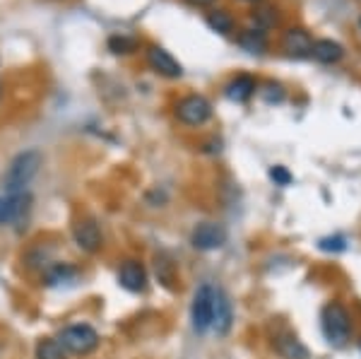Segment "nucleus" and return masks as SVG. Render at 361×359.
<instances>
[{
  "label": "nucleus",
  "instance_id": "nucleus-1",
  "mask_svg": "<svg viewBox=\"0 0 361 359\" xmlns=\"http://www.w3.org/2000/svg\"><path fill=\"white\" fill-rule=\"evenodd\" d=\"M44 164V157L39 150H27L20 152L17 157L10 162V166L5 169V174L0 176V188L3 193H27V186L34 181V176L39 174Z\"/></svg>",
  "mask_w": 361,
  "mask_h": 359
},
{
  "label": "nucleus",
  "instance_id": "nucleus-2",
  "mask_svg": "<svg viewBox=\"0 0 361 359\" xmlns=\"http://www.w3.org/2000/svg\"><path fill=\"white\" fill-rule=\"evenodd\" d=\"M56 340L61 343V347L68 352V355H75V357L92 355V352L99 347V343H102V340H99V333L92 326H87V323H73V326H66Z\"/></svg>",
  "mask_w": 361,
  "mask_h": 359
},
{
  "label": "nucleus",
  "instance_id": "nucleus-3",
  "mask_svg": "<svg viewBox=\"0 0 361 359\" xmlns=\"http://www.w3.org/2000/svg\"><path fill=\"white\" fill-rule=\"evenodd\" d=\"M349 314L345 306L340 304H328L323 309V333L328 338L330 345L342 347L349 340Z\"/></svg>",
  "mask_w": 361,
  "mask_h": 359
},
{
  "label": "nucleus",
  "instance_id": "nucleus-4",
  "mask_svg": "<svg viewBox=\"0 0 361 359\" xmlns=\"http://www.w3.org/2000/svg\"><path fill=\"white\" fill-rule=\"evenodd\" d=\"M214 294L217 289L202 285L195 292L193 304H190V321H193V331L195 333H207L212 328V316H214Z\"/></svg>",
  "mask_w": 361,
  "mask_h": 359
},
{
  "label": "nucleus",
  "instance_id": "nucleus-5",
  "mask_svg": "<svg viewBox=\"0 0 361 359\" xmlns=\"http://www.w3.org/2000/svg\"><path fill=\"white\" fill-rule=\"evenodd\" d=\"M32 207V195L29 193H0V227H15L22 224Z\"/></svg>",
  "mask_w": 361,
  "mask_h": 359
},
{
  "label": "nucleus",
  "instance_id": "nucleus-6",
  "mask_svg": "<svg viewBox=\"0 0 361 359\" xmlns=\"http://www.w3.org/2000/svg\"><path fill=\"white\" fill-rule=\"evenodd\" d=\"M212 116V104L200 95H188L176 104V118L183 126H202Z\"/></svg>",
  "mask_w": 361,
  "mask_h": 359
},
{
  "label": "nucleus",
  "instance_id": "nucleus-7",
  "mask_svg": "<svg viewBox=\"0 0 361 359\" xmlns=\"http://www.w3.org/2000/svg\"><path fill=\"white\" fill-rule=\"evenodd\" d=\"M73 239H75V244H78V248H82L85 253H97L99 248L104 246V234L92 217H85L75 224Z\"/></svg>",
  "mask_w": 361,
  "mask_h": 359
},
{
  "label": "nucleus",
  "instance_id": "nucleus-8",
  "mask_svg": "<svg viewBox=\"0 0 361 359\" xmlns=\"http://www.w3.org/2000/svg\"><path fill=\"white\" fill-rule=\"evenodd\" d=\"M195 248L200 251H214V248L224 246L226 241V231L222 224H214V222H205V224H197L193 236H190Z\"/></svg>",
  "mask_w": 361,
  "mask_h": 359
},
{
  "label": "nucleus",
  "instance_id": "nucleus-9",
  "mask_svg": "<svg viewBox=\"0 0 361 359\" xmlns=\"http://www.w3.org/2000/svg\"><path fill=\"white\" fill-rule=\"evenodd\" d=\"M147 63L157 75H161V78H180V75H183L180 63L169 54L166 49H161V46H152V49L147 51Z\"/></svg>",
  "mask_w": 361,
  "mask_h": 359
},
{
  "label": "nucleus",
  "instance_id": "nucleus-10",
  "mask_svg": "<svg viewBox=\"0 0 361 359\" xmlns=\"http://www.w3.org/2000/svg\"><path fill=\"white\" fill-rule=\"evenodd\" d=\"M118 282L128 292H145L147 289V270L137 260H126L118 270Z\"/></svg>",
  "mask_w": 361,
  "mask_h": 359
},
{
  "label": "nucleus",
  "instance_id": "nucleus-11",
  "mask_svg": "<svg viewBox=\"0 0 361 359\" xmlns=\"http://www.w3.org/2000/svg\"><path fill=\"white\" fill-rule=\"evenodd\" d=\"M282 46L289 56L294 58H306L311 56V49H313V39L306 29L301 27H294L289 32H284V39H282Z\"/></svg>",
  "mask_w": 361,
  "mask_h": 359
},
{
  "label": "nucleus",
  "instance_id": "nucleus-12",
  "mask_svg": "<svg viewBox=\"0 0 361 359\" xmlns=\"http://www.w3.org/2000/svg\"><path fill=\"white\" fill-rule=\"evenodd\" d=\"M231 302L226 299V294L222 289H217V294H214V316H212V331L217 335H226L231 328Z\"/></svg>",
  "mask_w": 361,
  "mask_h": 359
},
{
  "label": "nucleus",
  "instance_id": "nucleus-13",
  "mask_svg": "<svg viewBox=\"0 0 361 359\" xmlns=\"http://www.w3.org/2000/svg\"><path fill=\"white\" fill-rule=\"evenodd\" d=\"M226 99L231 102H246L255 95V80L250 75H236L229 85L224 87Z\"/></svg>",
  "mask_w": 361,
  "mask_h": 359
},
{
  "label": "nucleus",
  "instance_id": "nucleus-14",
  "mask_svg": "<svg viewBox=\"0 0 361 359\" xmlns=\"http://www.w3.org/2000/svg\"><path fill=\"white\" fill-rule=\"evenodd\" d=\"M311 56L320 63H337L345 56V49L337 42H333V39H318V42H313Z\"/></svg>",
  "mask_w": 361,
  "mask_h": 359
},
{
  "label": "nucleus",
  "instance_id": "nucleus-15",
  "mask_svg": "<svg viewBox=\"0 0 361 359\" xmlns=\"http://www.w3.org/2000/svg\"><path fill=\"white\" fill-rule=\"evenodd\" d=\"M78 277V270L68 263H54L49 270H46V285L49 287H61V285H70Z\"/></svg>",
  "mask_w": 361,
  "mask_h": 359
},
{
  "label": "nucleus",
  "instance_id": "nucleus-16",
  "mask_svg": "<svg viewBox=\"0 0 361 359\" xmlns=\"http://www.w3.org/2000/svg\"><path fill=\"white\" fill-rule=\"evenodd\" d=\"M275 345H277V352L284 359H308L306 347L301 345L296 338H292V335H282V338H277Z\"/></svg>",
  "mask_w": 361,
  "mask_h": 359
},
{
  "label": "nucleus",
  "instance_id": "nucleus-17",
  "mask_svg": "<svg viewBox=\"0 0 361 359\" xmlns=\"http://www.w3.org/2000/svg\"><path fill=\"white\" fill-rule=\"evenodd\" d=\"M238 44H241L248 54H265V49H267L265 32H260V29H246V32H241V37H238Z\"/></svg>",
  "mask_w": 361,
  "mask_h": 359
},
{
  "label": "nucleus",
  "instance_id": "nucleus-18",
  "mask_svg": "<svg viewBox=\"0 0 361 359\" xmlns=\"http://www.w3.org/2000/svg\"><path fill=\"white\" fill-rule=\"evenodd\" d=\"M37 359H66V350L56 338H42L37 343Z\"/></svg>",
  "mask_w": 361,
  "mask_h": 359
},
{
  "label": "nucleus",
  "instance_id": "nucleus-19",
  "mask_svg": "<svg viewBox=\"0 0 361 359\" xmlns=\"http://www.w3.org/2000/svg\"><path fill=\"white\" fill-rule=\"evenodd\" d=\"M207 25L212 27L214 32H222V34L234 32V20H231V15L224 13V10H214V13H209Z\"/></svg>",
  "mask_w": 361,
  "mask_h": 359
},
{
  "label": "nucleus",
  "instance_id": "nucleus-20",
  "mask_svg": "<svg viewBox=\"0 0 361 359\" xmlns=\"http://www.w3.org/2000/svg\"><path fill=\"white\" fill-rule=\"evenodd\" d=\"M137 39L135 37H126V34H116V37L109 39V49L114 54H133L137 49Z\"/></svg>",
  "mask_w": 361,
  "mask_h": 359
},
{
  "label": "nucleus",
  "instance_id": "nucleus-21",
  "mask_svg": "<svg viewBox=\"0 0 361 359\" xmlns=\"http://www.w3.org/2000/svg\"><path fill=\"white\" fill-rule=\"evenodd\" d=\"M260 97H263L265 102H282L284 99V90H282V85H275V83H270V85H265V90H260Z\"/></svg>",
  "mask_w": 361,
  "mask_h": 359
},
{
  "label": "nucleus",
  "instance_id": "nucleus-22",
  "mask_svg": "<svg viewBox=\"0 0 361 359\" xmlns=\"http://www.w3.org/2000/svg\"><path fill=\"white\" fill-rule=\"evenodd\" d=\"M255 22H258V27H260V29H263V27H270V25H275V22H277L275 10H272V8H263V10H258V13H255Z\"/></svg>",
  "mask_w": 361,
  "mask_h": 359
},
{
  "label": "nucleus",
  "instance_id": "nucleus-23",
  "mask_svg": "<svg viewBox=\"0 0 361 359\" xmlns=\"http://www.w3.org/2000/svg\"><path fill=\"white\" fill-rule=\"evenodd\" d=\"M270 176L275 178V181H279V183H289V174L282 169V166H275V169L270 171Z\"/></svg>",
  "mask_w": 361,
  "mask_h": 359
},
{
  "label": "nucleus",
  "instance_id": "nucleus-24",
  "mask_svg": "<svg viewBox=\"0 0 361 359\" xmlns=\"http://www.w3.org/2000/svg\"><path fill=\"white\" fill-rule=\"evenodd\" d=\"M185 3L195 5V8H207V5H212L214 0H185Z\"/></svg>",
  "mask_w": 361,
  "mask_h": 359
},
{
  "label": "nucleus",
  "instance_id": "nucleus-25",
  "mask_svg": "<svg viewBox=\"0 0 361 359\" xmlns=\"http://www.w3.org/2000/svg\"><path fill=\"white\" fill-rule=\"evenodd\" d=\"M241 3H258V0H241Z\"/></svg>",
  "mask_w": 361,
  "mask_h": 359
},
{
  "label": "nucleus",
  "instance_id": "nucleus-26",
  "mask_svg": "<svg viewBox=\"0 0 361 359\" xmlns=\"http://www.w3.org/2000/svg\"><path fill=\"white\" fill-rule=\"evenodd\" d=\"M0 95H3V90H0Z\"/></svg>",
  "mask_w": 361,
  "mask_h": 359
}]
</instances>
